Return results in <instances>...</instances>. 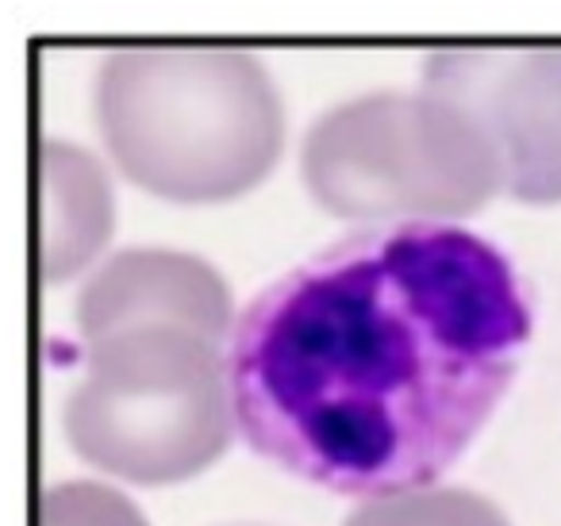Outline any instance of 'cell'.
Segmentation results:
<instances>
[{
  "mask_svg": "<svg viewBox=\"0 0 561 526\" xmlns=\"http://www.w3.org/2000/svg\"><path fill=\"white\" fill-rule=\"evenodd\" d=\"M300 181L354 224H454L504 188L484 127L431 89H374L331 104L300 139Z\"/></svg>",
  "mask_w": 561,
  "mask_h": 526,
  "instance_id": "3",
  "label": "cell"
},
{
  "mask_svg": "<svg viewBox=\"0 0 561 526\" xmlns=\"http://www.w3.org/2000/svg\"><path fill=\"white\" fill-rule=\"evenodd\" d=\"M530 339L515 265L458 224L358 227L254 293L227 339L234 426L328 492L431 488Z\"/></svg>",
  "mask_w": 561,
  "mask_h": 526,
  "instance_id": "1",
  "label": "cell"
},
{
  "mask_svg": "<svg viewBox=\"0 0 561 526\" xmlns=\"http://www.w3.org/2000/svg\"><path fill=\"white\" fill-rule=\"evenodd\" d=\"M73 319L89 346L139 327H181L227 342L239 316L231 285L211 262L170 247H124L81 281Z\"/></svg>",
  "mask_w": 561,
  "mask_h": 526,
  "instance_id": "6",
  "label": "cell"
},
{
  "mask_svg": "<svg viewBox=\"0 0 561 526\" xmlns=\"http://www.w3.org/2000/svg\"><path fill=\"white\" fill-rule=\"evenodd\" d=\"M343 526H512L507 515L469 488H415V492L362 500Z\"/></svg>",
  "mask_w": 561,
  "mask_h": 526,
  "instance_id": "8",
  "label": "cell"
},
{
  "mask_svg": "<svg viewBox=\"0 0 561 526\" xmlns=\"http://www.w3.org/2000/svg\"><path fill=\"white\" fill-rule=\"evenodd\" d=\"M112 239V181L96 155L39 142V270L47 285L81 273Z\"/></svg>",
  "mask_w": 561,
  "mask_h": 526,
  "instance_id": "7",
  "label": "cell"
},
{
  "mask_svg": "<svg viewBox=\"0 0 561 526\" xmlns=\"http://www.w3.org/2000/svg\"><path fill=\"white\" fill-rule=\"evenodd\" d=\"M93 116L116 170L178 204L254 188L285 147V101L234 43H124L101 58Z\"/></svg>",
  "mask_w": 561,
  "mask_h": 526,
  "instance_id": "2",
  "label": "cell"
},
{
  "mask_svg": "<svg viewBox=\"0 0 561 526\" xmlns=\"http://www.w3.org/2000/svg\"><path fill=\"white\" fill-rule=\"evenodd\" d=\"M39 526H150L131 495L101 480H55L39 495Z\"/></svg>",
  "mask_w": 561,
  "mask_h": 526,
  "instance_id": "9",
  "label": "cell"
},
{
  "mask_svg": "<svg viewBox=\"0 0 561 526\" xmlns=\"http://www.w3.org/2000/svg\"><path fill=\"white\" fill-rule=\"evenodd\" d=\"M420 89L466 108L504 165V193L561 201V43H450L427 50Z\"/></svg>",
  "mask_w": 561,
  "mask_h": 526,
  "instance_id": "5",
  "label": "cell"
},
{
  "mask_svg": "<svg viewBox=\"0 0 561 526\" xmlns=\"http://www.w3.org/2000/svg\"><path fill=\"white\" fill-rule=\"evenodd\" d=\"M81 461L127 484H178L227 454L234 426L227 350L181 327H139L89 342L62 408Z\"/></svg>",
  "mask_w": 561,
  "mask_h": 526,
  "instance_id": "4",
  "label": "cell"
}]
</instances>
